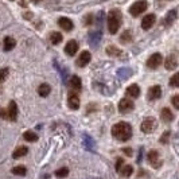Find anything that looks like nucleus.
<instances>
[{"instance_id": "32", "label": "nucleus", "mask_w": 179, "mask_h": 179, "mask_svg": "<svg viewBox=\"0 0 179 179\" xmlns=\"http://www.w3.org/2000/svg\"><path fill=\"white\" fill-rule=\"evenodd\" d=\"M170 86H173V88H179V72L175 73L174 76L170 78Z\"/></svg>"}, {"instance_id": "20", "label": "nucleus", "mask_w": 179, "mask_h": 179, "mask_svg": "<svg viewBox=\"0 0 179 179\" xmlns=\"http://www.w3.org/2000/svg\"><path fill=\"white\" fill-rule=\"evenodd\" d=\"M27 152H28V148L24 147V145H20V147H18L16 150L14 151L12 158H14V159H19V158H22V156L27 155Z\"/></svg>"}, {"instance_id": "21", "label": "nucleus", "mask_w": 179, "mask_h": 179, "mask_svg": "<svg viewBox=\"0 0 179 179\" xmlns=\"http://www.w3.org/2000/svg\"><path fill=\"white\" fill-rule=\"evenodd\" d=\"M50 92H51V86L48 84H42V85H39V88H38V94L40 97H47L48 94H50Z\"/></svg>"}, {"instance_id": "4", "label": "nucleus", "mask_w": 179, "mask_h": 179, "mask_svg": "<svg viewBox=\"0 0 179 179\" xmlns=\"http://www.w3.org/2000/svg\"><path fill=\"white\" fill-rule=\"evenodd\" d=\"M156 120L154 117H147V119H144L143 123H141V125H140V128H141V131H143L144 133H151V132H154L155 129H156Z\"/></svg>"}, {"instance_id": "41", "label": "nucleus", "mask_w": 179, "mask_h": 179, "mask_svg": "<svg viewBox=\"0 0 179 179\" xmlns=\"http://www.w3.org/2000/svg\"><path fill=\"white\" fill-rule=\"evenodd\" d=\"M31 2H32V3H40L42 0H31Z\"/></svg>"}, {"instance_id": "7", "label": "nucleus", "mask_w": 179, "mask_h": 179, "mask_svg": "<svg viewBox=\"0 0 179 179\" xmlns=\"http://www.w3.org/2000/svg\"><path fill=\"white\" fill-rule=\"evenodd\" d=\"M133 101L128 98H123L120 100V102H119V110H120V113H128V112L133 110Z\"/></svg>"}, {"instance_id": "19", "label": "nucleus", "mask_w": 179, "mask_h": 179, "mask_svg": "<svg viewBox=\"0 0 179 179\" xmlns=\"http://www.w3.org/2000/svg\"><path fill=\"white\" fill-rule=\"evenodd\" d=\"M127 93H128V96L132 97V98H137V97L140 96V88H139V85L133 84V85H131V86H128V88H127Z\"/></svg>"}, {"instance_id": "2", "label": "nucleus", "mask_w": 179, "mask_h": 179, "mask_svg": "<svg viewBox=\"0 0 179 179\" xmlns=\"http://www.w3.org/2000/svg\"><path fill=\"white\" fill-rule=\"evenodd\" d=\"M106 24L110 34H116L121 26V12L119 10H110L106 16Z\"/></svg>"}, {"instance_id": "38", "label": "nucleus", "mask_w": 179, "mask_h": 179, "mask_svg": "<svg viewBox=\"0 0 179 179\" xmlns=\"http://www.w3.org/2000/svg\"><path fill=\"white\" fill-rule=\"evenodd\" d=\"M123 166H124V159H123V158H119L117 162H116V170L120 171V169H121Z\"/></svg>"}, {"instance_id": "8", "label": "nucleus", "mask_w": 179, "mask_h": 179, "mask_svg": "<svg viewBox=\"0 0 179 179\" xmlns=\"http://www.w3.org/2000/svg\"><path fill=\"white\" fill-rule=\"evenodd\" d=\"M68 104H69V108L70 109H74L77 110L80 108V97L76 92H70L69 96H68Z\"/></svg>"}, {"instance_id": "37", "label": "nucleus", "mask_w": 179, "mask_h": 179, "mask_svg": "<svg viewBox=\"0 0 179 179\" xmlns=\"http://www.w3.org/2000/svg\"><path fill=\"white\" fill-rule=\"evenodd\" d=\"M171 102H173V105L177 108V109H179V94L174 96L173 98H171Z\"/></svg>"}, {"instance_id": "17", "label": "nucleus", "mask_w": 179, "mask_h": 179, "mask_svg": "<svg viewBox=\"0 0 179 179\" xmlns=\"http://www.w3.org/2000/svg\"><path fill=\"white\" fill-rule=\"evenodd\" d=\"M160 117H162V120L164 123H171L174 120V114L169 108H163L162 112H160Z\"/></svg>"}, {"instance_id": "25", "label": "nucleus", "mask_w": 179, "mask_h": 179, "mask_svg": "<svg viewBox=\"0 0 179 179\" xmlns=\"http://www.w3.org/2000/svg\"><path fill=\"white\" fill-rule=\"evenodd\" d=\"M120 42L123 43V44H127V43H131L132 42V32L131 31H124L121 34V36H120Z\"/></svg>"}, {"instance_id": "13", "label": "nucleus", "mask_w": 179, "mask_h": 179, "mask_svg": "<svg viewBox=\"0 0 179 179\" xmlns=\"http://www.w3.org/2000/svg\"><path fill=\"white\" fill-rule=\"evenodd\" d=\"M7 119L15 121L18 119V105L15 101H11L8 108H7Z\"/></svg>"}, {"instance_id": "40", "label": "nucleus", "mask_w": 179, "mask_h": 179, "mask_svg": "<svg viewBox=\"0 0 179 179\" xmlns=\"http://www.w3.org/2000/svg\"><path fill=\"white\" fill-rule=\"evenodd\" d=\"M0 117H4V119H7V110L2 109V108H0Z\"/></svg>"}, {"instance_id": "5", "label": "nucleus", "mask_w": 179, "mask_h": 179, "mask_svg": "<svg viewBox=\"0 0 179 179\" xmlns=\"http://www.w3.org/2000/svg\"><path fill=\"white\" fill-rule=\"evenodd\" d=\"M148 162H150V164L154 167V169H160V166H162V159H160L159 156V152L152 150L148 152Z\"/></svg>"}, {"instance_id": "28", "label": "nucleus", "mask_w": 179, "mask_h": 179, "mask_svg": "<svg viewBox=\"0 0 179 179\" xmlns=\"http://www.w3.org/2000/svg\"><path fill=\"white\" fill-rule=\"evenodd\" d=\"M23 137H24V140H27V141H36L38 140V135L32 131H26L23 133Z\"/></svg>"}, {"instance_id": "26", "label": "nucleus", "mask_w": 179, "mask_h": 179, "mask_svg": "<svg viewBox=\"0 0 179 179\" xmlns=\"http://www.w3.org/2000/svg\"><path fill=\"white\" fill-rule=\"evenodd\" d=\"M50 42L53 44H59L62 42V34L61 32H57V31L51 32L50 34Z\"/></svg>"}, {"instance_id": "22", "label": "nucleus", "mask_w": 179, "mask_h": 179, "mask_svg": "<svg viewBox=\"0 0 179 179\" xmlns=\"http://www.w3.org/2000/svg\"><path fill=\"white\" fill-rule=\"evenodd\" d=\"M15 46H16V40H15L14 38H11V36H7V38H4V50L6 51L12 50Z\"/></svg>"}, {"instance_id": "35", "label": "nucleus", "mask_w": 179, "mask_h": 179, "mask_svg": "<svg viewBox=\"0 0 179 179\" xmlns=\"http://www.w3.org/2000/svg\"><path fill=\"white\" fill-rule=\"evenodd\" d=\"M84 143H85V147L89 148V150H92V147H93V141L90 140V137L85 135V137H84Z\"/></svg>"}, {"instance_id": "30", "label": "nucleus", "mask_w": 179, "mask_h": 179, "mask_svg": "<svg viewBox=\"0 0 179 179\" xmlns=\"http://www.w3.org/2000/svg\"><path fill=\"white\" fill-rule=\"evenodd\" d=\"M69 175V169H66V167H62V169H58L55 171V177L57 178H66Z\"/></svg>"}, {"instance_id": "6", "label": "nucleus", "mask_w": 179, "mask_h": 179, "mask_svg": "<svg viewBox=\"0 0 179 179\" xmlns=\"http://www.w3.org/2000/svg\"><path fill=\"white\" fill-rule=\"evenodd\" d=\"M163 62V57H162V54H159V53H155V54H152L150 58H148V61H147V66L150 69L152 70H155V69H158L159 66H160V63Z\"/></svg>"}, {"instance_id": "27", "label": "nucleus", "mask_w": 179, "mask_h": 179, "mask_svg": "<svg viewBox=\"0 0 179 179\" xmlns=\"http://www.w3.org/2000/svg\"><path fill=\"white\" fill-rule=\"evenodd\" d=\"M117 76L121 78V80H127V78H129L132 76V70L131 69H127V68H123L117 72Z\"/></svg>"}, {"instance_id": "11", "label": "nucleus", "mask_w": 179, "mask_h": 179, "mask_svg": "<svg viewBox=\"0 0 179 179\" xmlns=\"http://www.w3.org/2000/svg\"><path fill=\"white\" fill-rule=\"evenodd\" d=\"M155 20H156V16L154 14L145 15V16L143 18V20H141V28H143V30H150L152 26L155 24Z\"/></svg>"}, {"instance_id": "10", "label": "nucleus", "mask_w": 179, "mask_h": 179, "mask_svg": "<svg viewBox=\"0 0 179 179\" xmlns=\"http://www.w3.org/2000/svg\"><path fill=\"white\" fill-rule=\"evenodd\" d=\"M160 97H162V88L159 85H154V86L148 89V100L150 101H155Z\"/></svg>"}, {"instance_id": "18", "label": "nucleus", "mask_w": 179, "mask_h": 179, "mask_svg": "<svg viewBox=\"0 0 179 179\" xmlns=\"http://www.w3.org/2000/svg\"><path fill=\"white\" fill-rule=\"evenodd\" d=\"M70 86H72V89L74 92H78L82 89V82H81V78L78 76H73L72 78H70Z\"/></svg>"}, {"instance_id": "12", "label": "nucleus", "mask_w": 179, "mask_h": 179, "mask_svg": "<svg viewBox=\"0 0 179 179\" xmlns=\"http://www.w3.org/2000/svg\"><path fill=\"white\" fill-rule=\"evenodd\" d=\"M90 59H92V55H90V53L89 51H82L81 53V55L78 57V59H77V66L78 68H85V66L88 65L89 62H90Z\"/></svg>"}, {"instance_id": "14", "label": "nucleus", "mask_w": 179, "mask_h": 179, "mask_svg": "<svg viewBox=\"0 0 179 179\" xmlns=\"http://www.w3.org/2000/svg\"><path fill=\"white\" fill-rule=\"evenodd\" d=\"M77 51H78V43L76 40H69L65 46V53L68 54L69 57H74V54H76Z\"/></svg>"}, {"instance_id": "3", "label": "nucleus", "mask_w": 179, "mask_h": 179, "mask_svg": "<svg viewBox=\"0 0 179 179\" xmlns=\"http://www.w3.org/2000/svg\"><path fill=\"white\" fill-rule=\"evenodd\" d=\"M147 8H148V3L145 2V0H139V2L133 3V4L131 6L129 14H131L132 16H139V15L143 14Z\"/></svg>"}, {"instance_id": "15", "label": "nucleus", "mask_w": 179, "mask_h": 179, "mask_svg": "<svg viewBox=\"0 0 179 179\" xmlns=\"http://www.w3.org/2000/svg\"><path fill=\"white\" fill-rule=\"evenodd\" d=\"M58 24H59V27L63 28V30H65V31H72L73 27H74L73 22L70 20L69 18H59Z\"/></svg>"}, {"instance_id": "9", "label": "nucleus", "mask_w": 179, "mask_h": 179, "mask_svg": "<svg viewBox=\"0 0 179 179\" xmlns=\"http://www.w3.org/2000/svg\"><path fill=\"white\" fill-rule=\"evenodd\" d=\"M100 40H101V30L97 28L94 31H92L89 34V43H90L92 47H97L100 44Z\"/></svg>"}, {"instance_id": "24", "label": "nucleus", "mask_w": 179, "mask_h": 179, "mask_svg": "<svg viewBox=\"0 0 179 179\" xmlns=\"http://www.w3.org/2000/svg\"><path fill=\"white\" fill-rule=\"evenodd\" d=\"M119 173H120L121 177H131L132 173H133V167L129 166V164H124L120 169V171H119Z\"/></svg>"}, {"instance_id": "39", "label": "nucleus", "mask_w": 179, "mask_h": 179, "mask_svg": "<svg viewBox=\"0 0 179 179\" xmlns=\"http://www.w3.org/2000/svg\"><path fill=\"white\" fill-rule=\"evenodd\" d=\"M123 152H124L125 155H128V156L132 155V150H131V148H123Z\"/></svg>"}, {"instance_id": "23", "label": "nucleus", "mask_w": 179, "mask_h": 179, "mask_svg": "<svg viewBox=\"0 0 179 179\" xmlns=\"http://www.w3.org/2000/svg\"><path fill=\"white\" fill-rule=\"evenodd\" d=\"M175 19H177V11L173 10V11H170L169 14H167V16H166V19H164V24L169 27V26H171L175 22Z\"/></svg>"}, {"instance_id": "34", "label": "nucleus", "mask_w": 179, "mask_h": 179, "mask_svg": "<svg viewBox=\"0 0 179 179\" xmlns=\"http://www.w3.org/2000/svg\"><path fill=\"white\" fill-rule=\"evenodd\" d=\"M169 139H170V132L166 131L162 135V137H160V143H162V144H167V143H169Z\"/></svg>"}, {"instance_id": "33", "label": "nucleus", "mask_w": 179, "mask_h": 179, "mask_svg": "<svg viewBox=\"0 0 179 179\" xmlns=\"http://www.w3.org/2000/svg\"><path fill=\"white\" fill-rule=\"evenodd\" d=\"M8 73H10V70L7 69V68L0 69V84L4 82V81L7 80V77H8Z\"/></svg>"}, {"instance_id": "1", "label": "nucleus", "mask_w": 179, "mask_h": 179, "mask_svg": "<svg viewBox=\"0 0 179 179\" xmlns=\"http://www.w3.org/2000/svg\"><path fill=\"white\" fill-rule=\"evenodd\" d=\"M112 136L120 141H127L132 137V127L125 121H120L112 127Z\"/></svg>"}, {"instance_id": "29", "label": "nucleus", "mask_w": 179, "mask_h": 179, "mask_svg": "<svg viewBox=\"0 0 179 179\" xmlns=\"http://www.w3.org/2000/svg\"><path fill=\"white\" fill-rule=\"evenodd\" d=\"M12 174L19 175V177H24V175L27 174V170H26L24 166H16L12 169Z\"/></svg>"}, {"instance_id": "36", "label": "nucleus", "mask_w": 179, "mask_h": 179, "mask_svg": "<svg viewBox=\"0 0 179 179\" xmlns=\"http://www.w3.org/2000/svg\"><path fill=\"white\" fill-rule=\"evenodd\" d=\"M93 22H94V18H93V15H92V14H89L88 16L85 18L84 24H85V26H90V24H93Z\"/></svg>"}, {"instance_id": "31", "label": "nucleus", "mask_w": 179, "mask_h": 179, "mask_svg": "<svg viewBox=\"0 0 179 179\" xmlns=\"http://www.w3.org/2000/svg\"><path fill=\"white\" fill-rule=\"evenodd\" d=\"M106 54L112 55V57H117V55L121 54V51L119 50L117 47H114V46H109V47H106Z\"/></svg>"}, {"instance_id": "16", "label": "nucleus", "mask_w": 179, "mask_h": 179, "mask_svg": "<svg viewBox=\"0 0 179 179\" xmlns=\"http://www.w3.org/2000/svg\"><path fill=\"white\" fill-rule=\"evenodd\" d=\"M178 66V61L174 55H169L166 59H164V68L167 70H175Z\"/></svg>"}]
</instances>
